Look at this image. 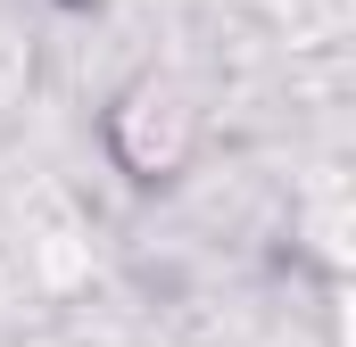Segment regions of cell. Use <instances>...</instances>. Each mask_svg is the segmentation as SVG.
<instances>
[{
    "label": "cell",
    "instance_id": "1",
    "mask_svg": "<svg viewBox=\"0 0 356 347\" xmlns=\"http://www.w3.org/2000/svg\"><path fill=\"white\" fill-rule=\"evenodd\" d=\"M108 124H141V141H108L116 158H124V174H141V182H158V174H175L182 158H191V108H182L175 83H133L124 91V108H108Z\"/></svg>",
    "mask_w": 356,
    "mask_h": 347
}]
</instances>
